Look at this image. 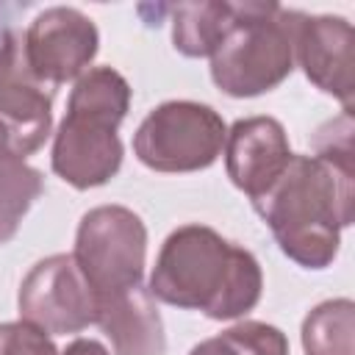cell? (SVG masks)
<instances>
[{"label":"cell","mask_w":355,"mask_h":355,"mask_svg":"<svg viewBox=\"0 0 355 355\" xmlns=\"http://www.w3.org/2000/svg\"><path fill=\"white\" fill-rule=\"evenodd\" d=\"M252 205L283 255L305 269H324L336 261L341 230L355 216V169L294 153L283 175Z\"/></svg>","instance_id":"1"},{"label":"cell","mask_w":355,"mask_h":355,"mask_svg":"<svg viewBox=\"0 0 355 355\" xmlns=\"http://www.w3.org/2000/svg\"><path fill=\"white\" fill-rule=\"evenodd\" d=\"M263 291L258 258L208 225H180L166 236L150 275V294L166 305L225 322L250 313Z\"/></svg>","instance_id":"2"},{"label":"cell","mask_w":355,"mask_h":355,"mask_svg":"<svg viewBox=\"0 0 355 355\" xmlns=\"http://www.w3.org/2000/svg\"><path fill=\"white\" fill-rule=\"evenodd\" d=\"M130 108V83L111 67H89L72 86L67 114L53 136V172L75 186L108 183L122 166L116 128Z\"/></svg>","instance_id":"3"},{"label":"cell","mask_w":355,"mask_h":355,"mask_svg":"<svg viewBox=\"0 0 355 355\" xmlns=\"http://www.w3.org/2000/svg\"><path fill=\"white\" fill-rule=\"evenodd\" d=\"M294 11L275 3H239L230 31L211 55V80L230 97H258L294 69Z\"/></svg>","instance_id":"4"},{"label":"cell","mask_w":355,"mask_h":355,"mask_svg":"<svg viewBox=\"0 0 355 355\" xmlns=\"http://www.w3.org/2000/svg\"><path fill=\"white\" fill-rule=\"evenodd\" d=\"M225 136L227 125L211 105L166 100L136 128L133 153L153 172H197L222 155Z\"/></svg>","instance_id":"5"},{"label":"cell","mask_w":355,"mask_h":355,"mask_svg":"<svg viewBox=\"0 0 355 355\" xmlns=\"http://www.w3.org/2000/svg\"><path fill=\"white\" fill-rule=\"evenodd\" d=\"M72 258L97 297L141 286L147 227L125 205H97L80 216Z\"/></svg>","instance_id":"6"},{"label":"cell","mask_w":355,"mask_h":355,"mask_svg":"<svg viewBox=\"0 0 355 355\" xmlns=\"http://www.w3.org/2000/svg\"><path fill=\"white\" fill-rule=\"evenodd\" d=\"M19 316L47 336L80 333L94 324L97 294L78 269L72 252L47 255L31 266L17 294Z\"/></svg>","instance_id":"7"},{"label":"cell","mask_w":355,"mask_h":355,"mask_svg":"<svg viewBox=\"0 0 355 355\" xmlns=\"http://www.w3.org/2000/svg\"><path fill=\"white\" fill-rule=\"evenodd\" d=\"M53 94L55 89L39 80L25 61V36L6 31L0 39V122L14 136L22 161L53 130Z\"/></svg>","instance_id":"8"},{"label":"cell","mask_w":355,"mask_h":355,"mask_svg":"<svg viewBox=\"0 0 355 355\" xmlns=\"http://www.w3.org/2000/svg\"><path fill=\"white\" fill-rule=\"evenodd\" d=\"M97 47V25L69 6L44 8L25 31V61L33 75L53 89L78 80L94 61Z\"/></svg>","instance_id":"9"},{"label":"cell","mask_w":355,"mask_h":355,"mask_svg":"<svg viewBox=\"0 0 355 355\" xmlns=\"http://www.w3.org/2000/svg\"><path fill=\"white\" fill-rule=\"evenodd\" d=\"M291 44L305 78L324 94L338 97L344 111H352V25L344 17H308L294 11Z\"/></svg>","instance_id":"10"},{"label":"cell","mask_w":355,"mask_h":355,"mask_svg":"<svg viewBox=\"0 0 355 355\" xmlns=\"http://www.w3.org/2000/svg\"><path fill=\"white\" fill-rule=\"evenodd\" d=\"M225 169L236 189L250 200L261 197L288 166V133L275 116H244L227 128Z\"/></svg>","instance_id":"11"},{"label":"cell","mask_w":355,"mask_h":355,"mask_svg":"<svg viewBox=\"0 0 355 355\" xmlns=\"http://www.w3.org/2000/svg\"><path fill=\"white\" fill-rule=\"evenodd\" d=\"M94 324L108 336L114 355H164L166 333L150 288L133 286L97 297Z\"/></svg>","instance_id":"12"},{"label":"cell","mask_w":355,"mask_h":355,"mask_svg":"<svg viewBox=\"0 0 355 355\" xmlns=\"http://www.w3.org/2000/svg\"><path fill=\"white\" fill-rule=\"evenodd\" d=\"M239 14V3L202 0L178 3L172 8V44L189 58H211L222 36L230 31Z\"/></svg>","instance_id":"13"},{"label":"cell","mask_w":355,"mask_h":355,"mask_svg":"<svg viewBox=\"0 0 355 355\" xmlns=\"http://www.w3.org/2000/svg\"><path fill=\"white\" fill-rule=\"evenodd\" d=\"M305 355H355V302L324 300L302 319Z\"/></svg>","instance_id":"14"},{"label":"cell","mask_w":355,"mask_h":355,"mask_svg":"<svg viewBox=\"0 0 355 355\" xmlns=\"http://www.w3.org/2000/svg\"><path fill=\"white\" fill-rule=\"evenodd\" d=\"M44 178L39 169L25 161L0 164V244L11 241L31 211V205L42 197Z\"/></svg>","instance_id":"15"},{"label":"cell","mask_w":355,"mask_h":355,"mask_svg":"<svg viewBox=\"0 0 355 355\" xmlns=\"http://www.w3.org/2000/svg\"><path fill=\"white\" fill-rule=\"evenodd\" d=\"M236 355H288V338L280 327L266 322H239L219 333Z\"/></svg>","instance_id":"16"},{"label":"cell","mask_w":355,"mask_h":355,"mask_svg":"<svg viewBox=\"0 0 355 355\" xmlns=\"http://www.w3.org/2000/svg\"><path fill=\"white\" fill-rule=\"evenodd\" d=\"M0 355H58V349L42 327L19 319L0 324Z\"/></svg>","instance_id":"17"},{"label":"cell","mask_w":355,"mask_h":355,"mask_svg":"<svg viewBox=\"0 0 355 355\" xmlns=\"http://www.w3.org/2000/svg\"><path fill=\"white\" fill-rule=\"evenodd\" d=\"M61 355H108V349L97 338H75L64 347Z\"/></svg>","instance_id":"18"},{"label":"cell","mask_w":355,"mask_h":355,"mask_svg":"<svg viewBox=\"0 0 355 355\" xmlns=\"http://www.w3.org/2000/svg\"><path fill=\"white\" fill-rule=\"evenodd\" d=\"M189 355H236V352L222 336H214V338H205V341L194 344Z\"/></svg>","instance_id":"19"},{"label":"cell","mask_w":355,"mask_h":355,"mask_svg":"<svg viewBox=\"0 0 355 355\" xmlns=\"http://www.w3.org/2000/svg\"><path fill=\"white\" fill-rule=\"evenodd\" d=\"M6 161H22V158L17 155L14 136H11V133H8V128L0 122V164H6Z\"/></svg>","instance_id":"20"}]
</instances>
